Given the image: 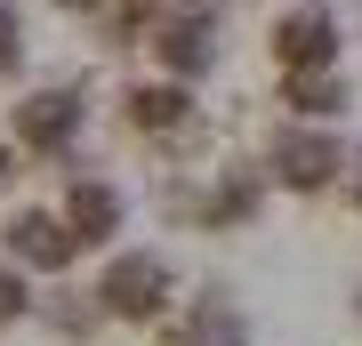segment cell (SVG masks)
Returning <instances> with one entry per match:
<instances>
[{"mask_svg":"<svg viewBox=\"0 0 362 346\" xmlns=\"http://www.w3.org/2000/svg\"><path fill=\"white\" fill-rule=\"evenodd\" d=\"M161 290H169V266H161V258H113V266H105V282H97L105 314H121V322L161 314Z\"/></svg>","mask_w":362,"mask_h":346,"instance_id":"cell-1","label":"cell"},{"mask_svg":"<svg viewBox=\"0 0 362 346\" xmlns=\"http://www.w3.org/2000/svg\"><path fill=\"white\" fill-rule=\"evenodd\" d=\"M73 250H81L73 226H57V218H16L8 226V258H25V266H49L57 274V266H73Z\"/></svg>","mask_w":362,"mask_h":346,"instance_id":"cell-2","label":"cell"},{"mask_svg":"<svg viewBox=\"0 0 362 346\" xmlns=\"http://www.w3.org/2000/svg\"><path fill=\"white\" fill-rule=\"evenodd\" d=\"M274 49H282L290 73H306V64H322L330 57V8H298L282 33H274Z\"/></svg>","mask_w":362,"mask_h":346,"instance_id":"cell-3","label":"cell"},{"mask_svg":"<svg viewBox=\"0 0 362 346\" xmlns=\"http://www.w3.org/2000/svg\"><path fill=\"white\" fill-rule=\"evenodd\" d=\"M274 161H282V178H290L298 193H314V185L338 178V145H330V137H282V154H274Z\"/></svg>","mask_w":362,"mask_h":346,"instance_id":"cell-4","label":"cell"},{"mask_svg":"<svg viewBox=\"0 0 362 346\" xmlns=\"http://www.w3.org/2000/svg\"><path fill=\"white\" fill-rule=\"evenodd\" d=\"M73 121H81V105H73V97H33L25 113H16V137H25V145H65V137H73Z\"/></svg>","mask_w":362,"mask_h":346,"instance_id":"cell-5","label":"cell"},{"mask_svg":"<svg viewBox=\"0 0 362 346\" xmlns=\"http://www.w3.org/2000/svg\"><path fill=\"white\" fill-rule=\"evenodd\" d=\"M177 346H242V314H233L226 298H202L194 322L177 330Z\"/></svg>","mask_w":362,"mask_h":346,"instance_id":"cell-6","label":"cell"},{"mask_svg":"<svg viewBox=\"0 0 362 346\" xmlns=\"http://www.w3.org/2000/svg\"><path fill=\"white\" fill-rule=\"evenodd\" d=\"M121 226V202L105 185H73V242H105Z\"/></svg>","mask_w":362,"mask_h":346,"instance_id":"cell-7","label":"cell"},{"mask_svg":"<svg viewBox=\"0 0 362 346\" xmlns=\"http://www.w3.org/2000/svg\"><path fill=\"white\" fill-rule=\"evenodd\" d=\"M129 113H137V129H177V121H185V97H177V89H137Z\"/></svg>","mask_w":362,"mask_h":346,"instance_id":"cell-8","label":"cell"},{"mask_svg":"<svg viewBox=\"0 0 362 346\" xmlns=\"http://www.w3.org/2000/svg\"><path fill=\"white\" fill-rule=\"evenodd\" d=\"M290 97H298V105H306V113H330V105H338V97H346V89H338V81H330V73H290Z\"/></svg>","mask_w":362,"mask_h":346,"instance_id":"cell-9","label":"cell"},{"mask_svg":"<svg viewBox=\"0 0 362 346\" xmlns=\"http://www.w3.org/2000/svg\"><path fill=\"white\" fill-rule=\"evenodd\" d=\"M202 57H209L202 49V25H177V33H169V64H177V73H194Z\"/></svg>","mask_w":362,"mask_h":346,"instance_id":"cell-10","label":"cell"},{"mask_svg":"<svg viewBox=\"0 0 362 346\" xmlns=\"http://www.w3.org/2000/svg\"><path fill=\"white\" fill-rule=\"evenodd\" d=\"M33 298H25V282H16V266H0V322H16Z\"/></svg>","mask_w":362,"mask_h":346,"instance_id":"cell-11","label":"cell"},{"mask_svg":"<svg viewBox=\"0 0 362 346\" xmlns=\"http://www.w3.org/2000/svg\"><path fill=\"white\" fill-rule=\"evenodd\" d=\"M8 57H16V16L0 8V64H8Z\"/></svg>","mask_w":362,"mask_h":346,"instance_id":"cell-12","label":"cell"}]
</instances>
